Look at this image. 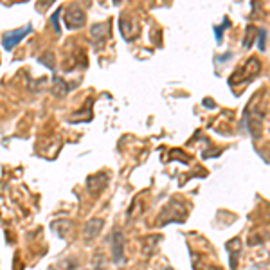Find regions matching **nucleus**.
I'll use <instances>...</instances> for the list:
<instances>
[{
	"label": "nucleus",
	"instance_id": "obj_1",
	"mask_svg": "<svg viewBox=\"0 0 270 270\" xmlns=\"http://www.w3.org/2000/svg\"><path fill=\"white\" fill-rule=\"evenodd\" d=\"M31 31H33V26H31V23H27V26L20 27V29L8 31V33L2 36V43H4V49L6 51H11L13 47L18 45V43L22 42V40L26 38L27 35H29Z\"/></svg>",
	"mask_w": 270,
	"mask_h": 270
},
{
	"label": "nucleus",
	"instance_id": "obj_2",
	"mask_svg": "<svg viewBox=\"0 0 270 270\" xmlns=\"http://www.w3.org/2000/svg\"><path fill=\"white\" fill-rule=\"evenodd\" d=\"M63 20H65V26L69 27V29H80V27L85 26L83 9L76 8V6H70V8L67 9V13H65Z\"/></svg>",
	"mask_w": 270,
	"mask_h": 270
},
{
	"label": "nucleus",
	"instance_id": "obj_3",
	"mask_svg": "<svg viewBox=\"0 0 270 270\" xmlns=\"http://www.w3.org/2000/svg\"><path fill=\"white\" fill-rule=\"evenodd\" d=\"M107 175H103V173H99V175H94L90 177V179L87 180V186H88V191H92L94 194H97L99 191L103 189L105 186H107Z\"/></svg>",
	"mask_w": 270,
	"mask_h": 270
},
{
	"label": "nucleus",
	"instance_id": "obj_4",
	"mask_svg": "<svg viewBox=\"0 0 270 270\" xmlns=\"http://www.w3.org/2000/svg\"><path fill=\"white\" fill-rule=\"evenodd\" d=\"M101 227H103V220H101V218H94V220H90L87 225H85L83 232L87 238H94V236L101 231Z\"/></svg>",
	"mask_w": 270,
	"mask_h": 270
},
{
	"label": "nucleus",
	"instance_id": "obj_5",
	"mask_svg": "<svg viewBox=\"0 0 270 270\" xmlns=\"http://www.w3.org/2000/svg\"><path fill=\"white\" fill-rule=\"evenodd\" d=\"M114 259L115 263L122 261V234L119 231H115L114 234Z\"/></svg>",
	"mask_w": 270,
	"mask_h": 270
},
{
	"label": "nucleus",
	"instance_id": "obj_6",
	"mask_svg": "<svg viewBox=\"0 0 270 270\" xmlns=\"http://www.w3.org/2000/svg\"><path fill=\"white\" fill-rule=\"evenodd\" d=\"M119 27H121V35H122V38L125 40H132L133 36V33H132V29H133V22H130V18H121V22H119Z\"/></svg>",
	"mask_w": 270,
	"mask_h": 270
},
{
	"label": "nucleus",
	"instance_id": "obj_7",
	"mask_svg": "<svg viewBox=\"0 0 270 270\" xmlns=\"http://www.w3.org/2000/svg\"><path fill=\"white\" fill-rule=\"evenodd\" d=\"M265 38H266V31H265V29H261V31H259V49H261V51H265V49H266V45H265Z\"/></svg>",
	"mask_w": 270,
	"mask_h": 270
},
{
	"label": "nucleus",
	"instance_id": "obj_8",
	"mask_svg": "<svg viewBox=\"0 0 270 270\" xmlns=\"http://www.w3.org/2000/svg\"><path fill=\"white\" fill-rule=\"evenodd\" d=\"M60 13H61V11H56V13L53 15V23H54V27H56L58 33H60V26H58V16H60Z\"/></svg>",
	"mask_w": 270,
	"mask_h": 270
}]
</instances>
